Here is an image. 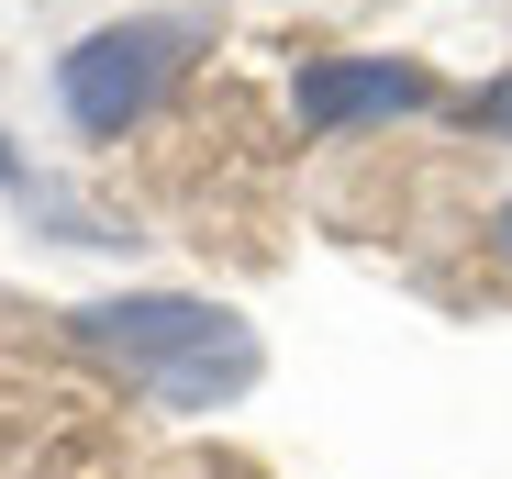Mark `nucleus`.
I'll return each instance as SVG.
<instances>
[{
  "label": "nucleus",
  "instance_id": "f03ea898",
  "mask_svg": "<svg viewBox=\"0 0 512 479\" xmlns=\"http://www.w3.org/2000/svg\"><path fill=\"white\" fill-rule=\"evenodd\" d=\"M223 34V0H145V12H112L78 45H56V78L45 101L78 145H123L167 112V90L190 78V56Z\"/></svg>",
  "mask_w": 512,
  "mask_h": 479
},
{
  "label": "nucleus",
  "instance_id": "39448f33",
  "mask_svg": "<svg viewBox=\"0 0 512 479\" xmlns=\"http://www.w3.org/2000/svg\"><path fill=\"white\" fill-rule=\"evenodd\" d=\"M490 257H501V268H512V201H501V212H490Z\"/></svg>",
  "mask_w": 512,
  "mask_h": 479
},
{
  "label": "nucleus",
  "instance_id": "7ed1b4c3",
  "mask_svg": "<svg viewBox=\"0 0 512 479\" xmlns=\"http://www.w3.org/2000/svg\"><path fill=\"white\" fill-rule=\"evenodd\" d=\"M446 90H435V67L423 56H379V45H323L290 67V123L323 134V145H346V134H390V123H423Z\"/></svg>",
  "mask_w": 512,
  "mask_h": 479
},
{
  "label": "nucleus",
  "instance_id": "20e7f679",
  "mask_svg": "<svg viewBox=\"0 0 512 479\" xmlns=\"http://www.w3.org/2000/svg\"><path fill=\"white\" fill-rule=\"evenodd\" d=\"M457 134H479V145H512V67H501V78H479V90L457 101Z\"/></svg>",
  "mask_w": 512,
  "mask_h": 479
},
{
  "label": "nucleus",
  "instance_id": "f257e3e1",
  "mask_svg": "<svg viewBox=\"0 0 512 479\" xmlns=\"http://www.w3.org/2000/svg\"><path fill=\"white\" fill-rule=\"evenodd\" d=\"M67 335L156 413H234L268 379V335L234 301H201V290H101L67 312Z\"/></svg>",
  "mask_w": 512,
  "mask_h": 479
},
{
  "label": "nucleus",
  "instance_id": "423d86ee",
  "mask_svg": "<svg viewBox=\"0 0 512 479\" xmlns=\"http://www.w3.org/2000/svg\"><path fill=\"white\" fill-rule=\"evenodd\" d=\"M0 179H12V156H0Z\"/></svg>",
  "mask_w": 512,
  "mask_h": 479
}]
</instances>
